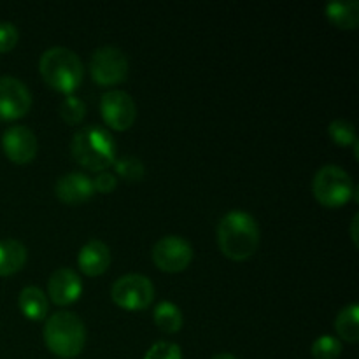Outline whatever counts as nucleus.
I'll return each mask as SVG.
<instances>
[{"label":"nucleus","mask_w":359,"mask_h":359,"mask_svg":"<svg viewBox=\"0 0 359 359\" xmlns=\"http://www.w3.org/2000/svg\"><path fill=\"white\" fill-rule=\"evenodd\" d=\"M217 245L226 258L244 262L259 245V228L255 217L244 210H230L217 224Z\"/></svg>","instance_id":"1"},{"label":"nucleus","mask_w":359,"mask_h":359,"mask_svg":"<svg viewBox=\"0 0 359 359\" xmlns=\"http://www.w3.org/2000/svg\"><path fill=\"white\" fill-rule=\"evenodd\" d=\"M70 151L77 163L93 172H104L116 160L114 137L100 125H88L77 130Z\"/></svg>","instance_id":"2"},{"label":"nucleus","mask_w":359,"mask_h":359,"mask_svg":"<svg viewBox=\"0 0 359 359\" xmlns=\"http://www.w3.org/2000/svg\"><path fill=\"white\" fill-rule=\"evenodd\" d=\"M44 342L58 358L72 359L79 356L86 344L84 323L74 312H55L44 325Z\"/></svg>","instance_id":"3"},{"label":"nucleus","mask_w":359,"mask_h":359,"mask_svg":"<svg viewBox=\"0 0 359 359\" xmlns=\"http://www.w3.org/2000/svg\"><path fill=\"white\" fill-rule=\"evenodd\" d=\"M39 69H41L46 83L62 93H72L83 83V62L76 53L62 48V46H56V48L42 53Z\"/></svg>","instance_id":"4"},{"label":"nucleus","mask_w":359,"mask_h":359,"mask_svg":"<svg viewBox=\"0 0 359 359\" xmlns=\"http://www.w3.org/2000/svg\"><path fill=\"white\" fill-rule=\"evenodd\" d=\"M312 193L325 207H342L358 195L351 175L339 165H325L319 168L312 181Z\"/></svg>","instance_id":"5"},{"label":"nucleus","mask_w":359,"mask_h":359,"mask_svg":"<svg viewBox=\"0 0 359 359\" xmlns=\"http://www.w3.org/2000/svg\"><path fill=\"white\" fill-rule=\"evenodd\" d=\"M111 297L125 311H144L154 300V286L142 273H126L112 284Z\"/></svg>","instance_id":"6"},{"label":"nucleus","mask_w":359,"mask_h":359,"mask_svg":"<svg viewBox=\"0 0 359 359\" xmlns=\"http://www.w3.org/2000/svg\"><path fill=\"white\" fill-rule=\"evenodd\" d=\"M91 77L100 86H114L128 76V58L114 46H102L91 55Z\"/></svg>","instance_id":"7"},{"label":"nucleus","mask_w":359,"mask_h":359,"mask_svg":"<svg viewBox=\"0 0 359 359\" xmlns=\"http://www.w3.org/2000/svg\"><path fill=\"white\" fill-rule=\"evenodd\" d=\"M193 259V248L186 238L179 235H167L160 238L153 248V262L160 270L177 273L188 269Z\"/></svg>","instance_id":"8"},{"label":"nucleus","mask_w":359,"mask_h":359,"mask_svg":"<svg viewBox=\"0 0 359 359\" xmlns=\"http://www.w3.org/2000/svg\"><path fill=\"white\" fill-rule=\"evenodd\" d=\"M102 118L111 128L125 132L135 123L137 105L133 98L123 90H111L102 97Z\"/></svg>","instance_id":"9"},{"label":"nucleus","mask_w":359,"mask_h":359,"mask_svg":"<svg viewBox=\"0 0 359 359\" xmlns=\"http://www.w3.org/2000/svg\"><path fill=\"white\" fill-rule=\"evenodd\" d=\"M32 107V93L23 81L11 76L0 77V118H23Z\"/></svg>","instance_id":"10"},{"label":"nucleus","mask_w":359,"mask_h":359,"mask_svg":"<svg viewBox=\"0 0 359 359\" xmlns=\"http://www.w3.org/2000/svg\"><path fill=\"white\" fill-rule=\"evenodd\" d=\"M2 149L14 163H28L37 154V137L27 126H11L2 135Z\"/></svg>","instance_id":"11"},{"label":"nucleus","mask_w":359,"mask_h":359,"mask_svg":"<svg viewBox=\"0 0 359 359\" xmlns=\"http://www.w3.org/2000/svg\"><path fill=\"white\" fill-rule=\"evenodd\" d=\"M81 293H83V283L72 269L62 266V269L55 270L49 277L48 298H51L53 304L65 307V305L79 300Z\"/></svg>","instance_id":"12"},{"label":"nucleus","mask_w":359,"mask_h":359,"mask_svg":"<svg viewBox=\"0 0 359 359\" xmlns=\"http://www.w3.org/2000/svg\"><path fill=\"white\" fill-rule=\"evenodd\" d=\"M55 193L60 202L76 205V203L88 202L93 196L95 189L93 182L88 175L79 174V172H70V174L62 175L56 181Z\"/></svg>","instance_id":"13"},{"label":"nucleus","mask_w":359,"mask_h":359,"mask_svg":"<svg viewBox=\"0 0 359 359\" xmlns=\"http://www.w3.org/2000/svg\"><path fill=\"white\" fill-rule=\"evenodd\" d=\"M77 265L81 272L90 277H98L111 265V249L98 238H91L81 248L77 255Z\"/></svg>","instance_id":"14"},{"label":"nucleus","mask_w":359,"mask_h":359,"mask_svg":"<svg viewBox=\"0 0 359 359\" xmlns=\"http://www.w3.org/2000/svg\"><path fill=\"white\" fill-rule=\"evenodd\" d=\"M28 251L23 242L16 238L0 241V277L13 276L27 263Z\"/></svg>","instance_id":"15"},{"label":"nucleus","mask_w":359,"mask_h":359,"mask_svg":"<svg viewBox=\"0 0 359 359\" xmlns=\"http://www.w3.org/2000/svg\"><path fill=\"white\" fill-rule=\"evenodd\" d=\"M326 18L335 27L342 30H356L359 25V2L358 0H335L325 7Z\"/></svg>","instance_id":"16"},{"label":"nucleus","mask_w":359,"mask_h":359,"mask_svg":"<svg viewBox=\"0 0 359 359\" xmlns=\"http://www.w3.org/2000/svg\"><path fill=\"white\" fill-rule=\"evenodd\" d=\"M18 305H20V311L25 318L30 319V321H41L48 316L49 298L37 286H28L20 293Z\"/></svg>","instance_id":"17"},{"label":"nucleus","mask_w":359,"mask_h":359,"mask_svg":"<svg viewBox=\"0 0 359 359\" xmlns=\"http://www.w3.org/2000/svg\"><path fill=\"white\" fill-rule=\"evenodd\" d=\"M359 305L351 304L339 312L335 319V330L342 340L356 344L359 340Z\"/></svg>","instance_id":"18"},{"label":"nucleus","mask_w":359,"mask_h":359,"mask_svg":"<svg viewBox=\"0 0 359 359\" xmlns=\"http://www.w3.org/2000/svg\"><path fill=\"white\" fill-rule=\"evenodd\" d=\"M153 319L165 333H177L182 328V312L172 302H160L154 309Z\"/></svg>","instance_id":"19"},{"label":"nucleus","mask_w":359,"mask_h":359,"mask_svg":"<svg viewBox=\"0 0 359 359\" xmlns=\"http://www.w3.org/2000/svg\"><path fill=\"white\" fill-rule=\"evenodd\" d=\"M114 170L123 181L126 182H139L142 181L144 174H146V168H144V163L137 156H130V154H125L121 158H116L114 160Z\"/></svg>","instance_id":"20"},{"label":"nucleus","mask_w":359,"mask_h":359,"mask_svg":"<svg viewBox=\"0 0 359 359\" xmlns=\"http://www.w3.org/2000/svg\"><path fill=\"white\" fill-rule=\"evenodd\" d=\"M328 133L332 137V140L339 146H353L356 142V128L351 121L346 119H335V121L330 123Z\"/></svg>","instance_id":"21"},{"label":"nucleus","mask_w":359,"mask_h":359,"mask_svg":"<svg viewBox=\"0 0 359 359\" xmlns=\"http://www.w3.org/2000/svg\"><path fill=\"white\" fill-rule=\"evenodd\" d=\"M342 353V342L332 335H321L312 344L314 359H337Z\"/></svg>","instance_id":"22"},{"label":"nucleus","mask_w":359,"mask_h":359,"mask_svg":"<svg viewBox=\"0 0 359 359\" xmlns=\"http://www.w3.org/2000/svg\"><path fill=\"white\" fill-rule=\"evenodd\" d=\"M60 116L65 123L69 125H77L84 119L86 116V104H84L81 98L74 97V95H69L65 100L60 104Z\"/></svg>","instance_id":"23"},{"label":"nucleus","mask_w":359,"mask_h":359,"mask_svg":"<svg viewBox=\"0 0 359 359\" xmlns=\"http://www.w3.org/2000/svg\"><path fill=\"white\" fill-rule=\"evenodd\" d=\"M144 359H182V351L174 342H156L149 347Z\"/></svg>","instance_id":"24"},{"label":"nucleus","mask_w":359,"mask_h":359,"mask_svg":"<svg viewBox=\"0 0 359 359\" xmlns=\"http://www.w3.org/2000/svg\"><path fill=\"white\" fill-rule=\"evenodd\" d=\"M18 39H20V32H18L16 25L2 21L0 23V53L11 51L18 44Z\"/></svg>","instance_id":"25"},{"label":"nucleus","mask_w":359,"mask_h":359,"mask_svg":"<svg viewBox=\"0 0 359 359\" xmlns=\"http://www.w3.org/2000/svg\"><path fill=\"white\" fill-rule=\"evenodd\" d=\"M91 182H93L95 191H100V193L114 191L116 186H118V179H116V175L111 174L109 170L98 172V175Z\"/></svg>","instance_id":"26"},{"label":"nucleus","mask_w":359,"mask_h":359,"mask_svg":"<svg viewBox=\"0 0 359 359\" xmlns=\"http://www.w3.org/2000/svg\"><path fill=\"white\" fill-rule=\"evenodd\" d=\"M353 241H354V244H358V233H356V228H358V214L356 216L353 217Z\"/></svg>","instance_id":"27"},{"label":"nucleus","mask_w":359,"mask_h":359,"mask_svg":"<svg viewBox=\"0 0 359 359\" xmlns=\"http://www.w3.org/2000/svg\"><path fill=\"white\" fill-rule=\"evenodd\" d=\"M210 359H237L233 356V354H228V353H221V354H216V356H212Z\"/></svg>","instance_id":"28"}]
</instances>
